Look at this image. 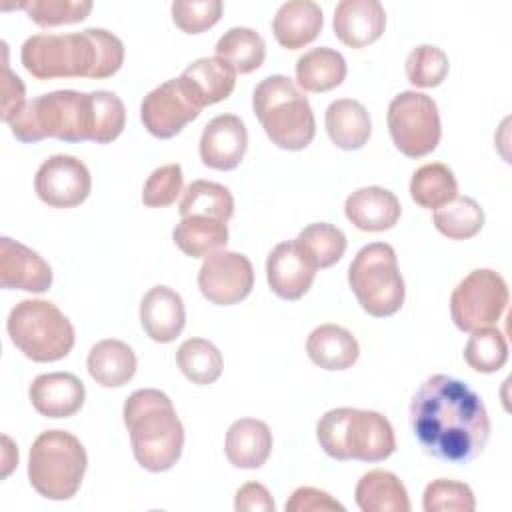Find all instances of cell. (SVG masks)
<instances>
[{"mask_svg": "<svg viewBox=\"0 0 512 512\" xmlns=\"http://www.w3.org/2000/svg\"><path fill=\"white\" fill-rule=\"evenodd\" d=\"M418 446L432 458L468 464L490 438V418L482 398L462 380L448 374L426 378L408 408Z\"/></svg>", "mask_w": 512, "mask_h": 512, "instance_id": "cell-1", "label": "cell"}, {"mask_svg": "<svg viewBox=\"0 0 512 512\" xmlns=\"http://www.w3.org/2000/svg\"><path fill=\"white\" fill-rule=\"evenodd\" d=\"M20 62L36 80H102L122 68L124 44L104 28H86L72 34H34L24 40Z\"/></svg>", "mask_w": 512, "mask_h": 512, "instance_id": "cell-2", "label": "cell"}, {"mask_svg": "<svg viewBox=\"0 0 512 512\" xmlns=\"http://www.w3.org/2000/svg\"><path fill=\"white\" fill-rule=\"evenodd\" d=\"M136 462L148 472L170 470L182 456L184 426L168 394L156 388L132 392L122 408Z\"/></svg>", "mask_w": 512, "mask_h": 512, "instance_id": "cell-3", "label": "cell"}, {"mask_svg": "<svg viewBox=\"0 0 512 512\" xmlns=\"http://www.w3.org/2000/svg\"><path fill=\"white\" fill-rule=\"evenodd\" d=\"M316 438L320 448L340 462H380L396 450L392 424L376 410H328L316 424Z\"/></svg>", "mask_w": 512, "mask_h": 512, "instance_id": "cell-4", "label": "cell"}, {"mask_svg": "<svg viewBox=\"0 0 512 512\" xmlns=\"http://www.w3.org/2000/svg\"><path fill=\"white\" fill-rule=\"evenodd\" d=\"M252 108L266 136L282 150H302L316 134V120L308 98L284 74L260 80L252 94Z\"/></svg>", "mask_w": 512, "mask_h": 512, "instance_id": "cell-5", "label": "cell"}, {"mask_svg": "<svg viewBox=\"0 0 512 512\" xmlns=\"http://www.w3.org/2000/svg\"><path fill=\"white\" fill-rule=\"evenodd\" d=\"M12 134L26 144L44 138L62 142H86L92 138L90 94L78 90H54L26 102L10 122Z\"/></svg>", "mask_w": 512, "mask_h": 512, "instance_id": "cell-6", "label": "cell"}, {"mask_svg": "<svg viewBox=\"0 0 512 512\" xmlns=\"http://www.w3.org/2000/svg\"><path fill=\"white\" fill-rule=\"evenodd\" d=\"M86 468V448L66 430H46L32 442L28 480L46 500H70L78 492Z\"/></svg>", "mask_w": 512, "mask_h": 512, "instance_id": "cell-7", "label": "cell"}, {"mask_svg": "<svg viewBox=\"0 0 512 512\" xmlns=\"http://www.w3.org/2000/svg\"><path fill=\"white\" fill-rule=\"evenodd\" d=\"M12 344L32 362H56L70 354L74 346V326L48 300H22L6 320Z\"/></svg>", "mask_w": 512, "mask_h": 512, "instance_id": "cell-8", "label": "cell"}, {"mask_svg": "<svg viewBox=\"0 0 512 512\" xmlns=\"http://www.w3.org/2000/svg\"><path fill=\"white\" fill-rule=\"evenodd\" d=\"M348 284L370 316H392L404 304L406 288L396 250L386 242H372L358 250L348 268Z\"/></svg>", "mask_w": 512, "mask_h": 512, "instance_id": "cell-9", "label": "cell"}, {"mask_svg": "<svg viewBox=\"0 0 512 512\" xmlns=\"http://www.w3.org/2000/svg\"><path fill=\"white\" fill-rule=\"evenodd\" d=\"M388 130L394 146L408 158H422L436 150L442 126L436 102L422 92L406 90L388 104Z\"/></svg>", "mask_w": 512, "mask_h": 512, "instance_id": "cell-10", "label": "cell"}, {"mask_svg": "<svg viewBox=\"0 0 512 512\" xmlns=\"http://www.w3.org/2000/svg\"><path fill=\"white\" fill-rule=\"evenodd\" d=\"M510 300L506 280L490 268L472 270L450 296V316L462 332L488 328L500 320Z\"/></svg>", "mask_w": 512, "mask_h": 512, "instance_id": "cell-11", "label": "cell"}, {"mask_svg": "<svg viewBox=\"0 0 512 512\" xmlns=\"http://www.w3.org/2000/svg\"><path fill=\"white\" fill-rule=\"evenodd\" d=\"M202 106L178 76L150 90L140 104V120L144 128L156 138H172L184 130L186 124L196 120Z\"/></svg>", "mask_w": 512, "mask_h": 512, "instance_id": "cell-12", "label": "cell"}, {"mask_svg": "<svg viewBox=\"0 0 512 512\" xmlns=\"http://www.w3.org/2000/svg\"><path fill=\"white\" fill-rule=\"evenodd\" d=\"M202 296L218 306L242 302L254 288V268L248 256L232 250L210 252L198 272Z\"/></svg>", "mask_w": 512, "mask_h": 512, "instance_id": "cell-13", "label": "cell"}, {"mask_svg": "<svg viewBox=\"0 0 512 512\" xmlns=\"http://www.w3.org/2000/svg\"><path fill=\"white\" fill-rule=\"evenodd\" d=\"M34 190L36 196L52 208H74L90 196V170L76 156L54 154L38 166Z\"/></svg>", "mask_w": 512, "mask_h": 512, "instance_id": "cell-14", "label": "cell"}, {"mask_svg": "<svg viewBox=\"0 0 512 512\" xmlns=\"http://www.w3.org/2000/svg\"><path fill=\"white\" fill-rule=\"evenodd\" d=\"M248 148L246 124L236 114L212 118L200 136L202 164L212 170H234Z\"/></svg>", "mask_w": 512, "mask_h": 512, "instance_id": "cell-15", "label": "cell"}, {"mask_svg": "<svg viewBox=\"0 0 512 512\" xmlns=\"http://www.w3.org/2000/svg\"><path fill=\"white\" fill-rule=\"evenodd\" d=\"M0 286L6 290L46 292L52 286L50 264L32 248L2 236L0 238Z\"/></svg>", "mask_w": 512, "mask_h": 512, "instance_id": "cell-16", "label": "cell"}, {"mask_svg": "<svg viewBox=\"0 0 512 512\" xmlns=\"http://www.w3.org/2000/svg\"><path fill=\"white\" fill-rule=\"evenodd\" d=\"M316 276V268L302 256L294 240L276 244L266 260V278L270 290L282 300L302 298Z\"/></svg>", "mask_w": 512, "mask_h": 512, "instance_id": "cell-17", "label": "cell"}, {"mask_svg": "<svg viewBox=\"0 0 512 512\" xmlns=\"http://www.w3.org/2000/svg\"><path fill=\"white\" fill-rule=\"evenodd\" d=\"M28 396L40 416L70 418L82 408L86 388L72 372H48L32 380Z\"/></svg>", "mask_w": 512, "mask_h": 512, "instance_id": "cell-18", "label": "cell"}, {"mask_svg": "<svg viewBox=\"0 0 512 512\" xmlns=\"http://www.w3.org/2000/svg\"><path fill=\"white\" fill-rule=\"evenodd\" d=\"M334 34L350 48L376 42L386 28V10L378 0H342L332 18Z\"/></svg>", "mask_w": 512, "mask_h": 512, "instance_id": "cell-19", "label": "cell"}, {"mask_svg": "<svg viewBox=\"0 0 512 512\" xmlns=\"http://www.w3.org/2000/svg\"><path fill=\"white\" fill-rule=\"evenodd\" d=\"M140 324L150 340L174 342L186 324V310L180 294L170 286H152L140 302Z\"/></svg>", "mask_w": 512, "mask_h": 512, "instance_id": "cell-20", "label": "cell"}, {"mask_svg": "<svg viewBox=\"0 0 512 512\" xmlns=\"http://www.w3.org/2000/svg\"><path fill=\"white\" fill-rule=\"evenodd\" d=\"M344 214L358 230L384 232L396 226L402 206L394 192L382 186H364L346 198Z\"/></svg>", "mask_w": 512, "mask_h": 512, "instance_id": "cell-21", "label": "cell"}, {"mask_svg": "<svg viewBox=\"0 0 512 512\" xmlns=\"http://www.w3.org/2000/svg\"><path fill=\"white\" fill-rule=\"evenodd\" d=\"M322 24V8L316 2L290 0L276 10L272 18V32L282 48L298 50L318 38Z\"/></svg>", "mask_w": 512, "mask_h": 512, "instance_id": "cell-22", "label": "cell"}, {"mask_svg": "<svg viewBox=\"0 0 512 512\" xmlns=\"http://www.w3.org/2000/svg\"><path fill=\"white\" fill-rule=\"evenodd\" d=\"M224 452L236 468H260L272 452V432L268 424L256 418L234 420L226 432Z\"/></svg>", "mask_w": 512, "mask_h": 512, "instance_id": "cell-23", "label": "cell"}, {"mask_svg": "<svg viewBox=\"0 0 512 512\" xmlns=\"http://www.w3.org/2000/svg\"><path fill=\"white\" fill-rule=\"evenodd\" d=\"M136 366L134 350L116 338L96 342L86 358L88 374L104 388H120L128 384L136 374Z\"/></svg>", "mask_w": 512, "mask_h": 512, "instance_id": "cell-24", "label": "cell"}, {"mask_svg": "<svg viewBox=\"0 0 512 512\" xmlns=\"http://www.w3.org/2000/svg\"><path fill=\"white\" fill-rule=\"evenodd\" d=\"M180 78L202 108L226 100L236 86V70L218 56L194 60L184 68Z\"/></svg>", "mask_w": 512, "mask_h": 512, "instance_id": "cell-25", "label": "cell"}, {"mask_svg": "<svg viewBox=\"0 0 512 512\" xmlns=\"http://www.w3.org/2000/svg\"><path fill=\"white\" fill-rule=\"evenodd\" d=\"M326 132L340 150L362 148L372 132L370 114L362 102L352 98L334 100L324 114Z\"/></svg>", "mask_w": 512, "mask_h": 512, "instance_id": "cell-26", "label": "cell"}, {"mask_svg": "<svg viewBox=\"0 0 512 512\" xmlns=\"http://www.w3.org/2000/svg\"><path fill=\"white\" fill-rule=\"evenodd\" d=\"M306 352L324 370H346L358 360L360 346L350 330L338 324H322L310 332Z\"/></svg>", "mask_w": 512, "mask_h": 512, "instance_id": "cell-27", "label": "cell"}, {"mask_svg": "<svg viewBox=\"0 0 512 512\" xmlns=\"http://www.w3.org/2000/svg\"><path fill=\"white\" fill-rule=\"evenodd\" d=\"M362 512H410V498L402 480L388 470L366 472L354 490Z\"/></svg>", "mask_w": 512, "mask_h": 512, "instance_id": "cell-28", "label": "cell"}, {"mask_svg": "<svg viewBox=\"0 0 512 512\" xmlns=\"http://www.w3.org/2000/svg\"><path fill=\"white\" fill-rule=\"evenodd\" d=\"M346 78L344 56L328 46L310 48L296 60V82L306 92H328Z\"/></svg>", "mask_w": 512, "mask_h": 512, "instance_id": "cell-29", "label": "cell"}, {"mask_svg": "<svg viewBox=\"0 0 512 512\" xmlns=\"http://www.w3.org/2000/svg\"><path fill=\"white\" fill-rule=\"evenodd\" d=\"M174 244L190 258H206L228 242V226L222 220L186 216L172 230Z\"/></svg>", "mask_w": 512, "mask_h": 512, "instance_id": "cell-30", "label": "cell"}, {"mask_svg": "<svg viewBox=\"0 0 512 512\" xmlns=\"http://www.w3.org/2000/svg\"><path fill=\"white\" fill-rule=\"evenodd\" d=\"M214 52L218 58L228 62L236 74H250L264 64L266 44L256 30L234 26L218 38Z\"/></svg>", "mask_w": 512, "mask_h": 512, "instance_id": "cell-31", "label": "cell"}, {"mask_svg": "<svg viewBox=\"0 0 512 512\" xmlns=\"http://www.w3.org/2000/svg\"><path fill=\"white\" fill-rule=\"evenodd\" d=\"M180 216H204L228 222L234 214L232 192L218 182L194 180L186 186L180 200Z\"/></svg>", "mask_w": 512, "mask_h": 512, "instance_id": "cell-32", "label": "cell"}, {"mask_svg": "<svg viewBox=\"0 0 512 512\" xmlns=\"http://www.w3.org/2000/svg\"><path fill=\"white\" fill-rule=\"evenodd\" d=\"M458 196L454 172L440 162L420 166L410 178V198L426 210H438Z\"/></svg>", "mask_w": 512, "mask_h": 512, "instance_id": "cell-33", "label": "cell"}, {"mask_svg": "<svg viewBox=\"0 0 512 512\" xmlns=\"http://www.w3.org/2000/svg\"><path fill=\"white\" fill-rule=\"evenodd\" d=\"M296 246L302 256L318 270L334 266L346 252V236L344 232L328 222L308 224L296 236Z\"/></svg>", "mask_w": 512, "mask_h": 512, "instance_id": "cell-34", "label": "cell"}, {"mask_svg": "<svg viewBox=\"0 0 512 512\" xmlns=\"http://www.w3.org/2000/svg\"><path fill=\"white\" fill-rule=\"evenodd\" d=\"M176 364L192 384H212L222 374V354L206 338H188L176 350Z\"/></svg>", "mask_w": 512, "mask_h": 512, "instance_id": "cell-35", "label": "cell"}, {"mask_svg": "<svg viewBox=\"0 0 512 512\" xmlns=\"http://www.w3.org/2000/svg\"><path fill=\"white\" fill-rule=\"evenodd\" d=\"M434 226L450 240H468L484 226V210L470 196H456L432 214Z\"/></svg>", "mask_w": 512, "mask_h": 512, "instance_id": "cell-36", "label": "cell"}, {"mask_svg": "<svg viewBox=\"0 0 512 512\" xmlns=\"http://www.w3.org/2000/svg\"><path fill=\"white\" fill-rule=\"evenodd\" d=\"M466 364L482 374L498 372L508 360V342L498 328L474 330L464 346Z\"/></svg>", "mask_w": 512, "mask_h": 512, "instance_id": "cell-37", "label": "cell"}, {"mask_svg": "<svg viewBox=\"0 0 512 512\" xmlns=\"http://www.w3.org/2000/svg\"><path fill=\"white\" fill-rule=\"evenodd\" d=\"M92 102V138L90 142L108 144L116 140L126 126V108L118 94L110 90L88 92Z\"/></svg>", "mask_w": 512, "mask_h": 512, "instance_id": "cell-38", "label": "cell"}, {"mask_svg": "<svg viewBox=\"0 0 512 512\" xmlns=\"http://www.w3.org/2000/svg\"><path fill=\"white\" fill-rule=\"evenodd\" d=\"M18 8L26 10L30 20L42 28L60 26V24H76L82 22L90 10V0H26L20 2Z\"/></svg>", "mask_w": 512, "mask_h": 512, "instance_id": "cell-39", "label": "cell"}, {"mask_svg": "<svg viewBox=\"0 0 512 512\" xmlns=\"http://www.w3.org/2000/svg\"><path fill=\"white\" fill-rule=\"evenodd\" d=\"M404 68L410 84L418 88H434L446 78L450 62L442 48L434 44H420L408 54Z\"/></svg>", "mask_w": 512, "mask_h": 512, "instance_id": "cell-40", "label": "cell"}, {"mask_svg": "<svg viewBox=\"0 0 512 512\" xmlns=\"http://www.w3.org/2000/svg\"><path fill=\"white\" fill-rule=\"evenodd\" d=\"M422 508L424 512H446V510L472 512L476 508V498L468 484L458 480L438 478L424 488Z\"/></svg>", "mask_w": 512, "mask_h": 512, "instance_id": "cell-41", "label": "cell"}, {"mask_svg": "<svg viewBox=\"0 0 512 512\" xmlns=\"http://www.w3.org/2000/svg\"><path fill=\"white\" fill-rule=\"evenodd\" d=\"M174 24L186 32V34H200L208 28H212L224 10V4L220 0H176L170 6Z\"/></svg>", "mask_w": 512, "mask_h": 512, "instance_id": "cell-42", "label": "cell"}, {"mask_svg": "<svg viewBox=\"0 0 512 512\" xmlns=\"http://www.w3.org/2000/svg\"><path fill=\"white\" fill-rule=\"evenodd\" d=\"M184 176L180 164H166L156 168L142 188V202L148 208H164L176 202L182 192Z\"/></svg>", "mask_w": 512, "mask_h": 512, "instance_id": "cell-43", "label": "cell"}, {"mask_svg": "<svg viewBox=\"0 0 512 512\" xmlns=\"http://www.w3.org/2000/svg\"><path fill=\"white\" fill-rule=\"evenodd\" d=\"M4 48V68H2V120L4 122H12L22 108L26 106V90L22 80L10 70L8 66V50L6 44H2Z\"/></svg>", "mask_w": 512, "mask_h": 512, "instance_id": "cell-44", "label": "cell"}, {"mask_svg": "<svg viewBox=\"0 0 512 512\" xmlns=\"http://www.w3.org/2000/svg\"><path fill=\"white\" fill-rule=\"evenodd\" d=\"M286 512H326V510H344V506L334 500L328 492L312 488V486H300L292 492V496L286 502Z\"/></svg>", "mask_w": 512, "mask_h": 512, "instance_id": "cell-45", "label": "cell"}, {"mask_svg": "<svg viewBox=\"0 0 512 512\" xmlns=\"http://www.w3.org/2000/svg\"><path fill=\"white\" fill-rule=\"evenodd\" d=\"M234 508L238 512H274L276 504L268 488L260 482H246L238 488L234 498Z\"/></svg>", "mask_w": 512, "mask_h": 512, "instance_id": "cell-46", "label": "cell"}, {"mask_svg": "<svg viewBox=\"0 0 512 512\" xmlns=\"http://www.w3.org/2000/svg\"><path fill=\"white\" fill-rule=\"evenodd\" d=\"M2 442H4V470H2V478H6L12 472L14 464H18V454H14L18 450L12 446V440L8 436H2Z\"/></svg>", "mask_w": 512, "mask_h": 512, "instance_id": "cell-47", "label": "cell"}]
</instances>
